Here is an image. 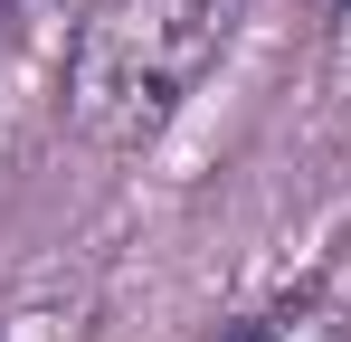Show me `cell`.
Wrapping results in <instances>:
<instances>
[{
	"label": "cell",
	"mask_w": 351,
	"mask_h": 342,
	"mask_svg": "<svg viewBox=\"0 0 351 342\" xmlns=\"http://www.w3.org/2000/svg\"><path fill=\"white\" fill-rule=\"evenodd\" d=\"M237 0H86L58 67V114L95 152H143L171 133L199 76L228 57Z\"/></svg>",
	"instance_id": "6da1fadb"
},
{
	"label": "cell",
	"mask_w": 351,
	"mask_h": 342,
	"mask_svg": "<svg viewBox=\"0 0 351 342\" xmlns=\"http://www.w3.org/2000/svg\"><path fill=\"white\" fill-rule=\"evenodd\" d=\"M351 314L332 304V295H276V304H256V314H237V323H219L209 342H342Z\"/></svg>",
	"instance_id": "7a4b0ae2"
},
{
	"label": "cell",
	"mask_w": 351,
	"mask_h": 342,
	"mask_svg": "<svg viewBox=\"0 0 351 342\" xmlns=\"http://www.w3.org/2000/svg\"><path fill=\"white\" fill-rule=\"evenodd\" d=\"M332 57L351 67V0H342V19H332Z\"/></svg>",
	"instance_id": "3957f363"
},
{
	"label": "cell",
	"mask_w": 351,
	"mask_h": 342,
	"mask_svg": "<svg viewBox=\"0 0 351 342\" xmlns=\"http://www.w3.org/2000/svg\"><path fill=\"white\" fill-rule=\"evenodd\" d=\"M19 19H29V0H0V38H19Z\"/></svg>",
	"instance_id": "277c9868"
},
{
	"label": "cell",
	"mask_w": 351,
	"mask_h": 342,
	"mask_svg": "<svg viewBox=\"0 0 351 342\" xmlns=\"http://www.w3.org/2000/svg\"><path fill=\"white\" fill-rule=\"evenodd\" d=\"M332 10H342V0H332Z\"/></svg>",
	"instance_id": "5b68a950"
},
{
	"label": "cell",
	"mask_w": 351,
	"mask_h": 342,
	"mask_svg": "<svg viewBox=\"0 0 351 342\" xmlns=\"http://www.w3.org/2000/svg\"><path fill=\"white\" fill-rule=\"evenodd\" d=\"M342 342H351V333H342Z\"/></svg>",
	"instance_id": "8992f818"
}]
</instances>
